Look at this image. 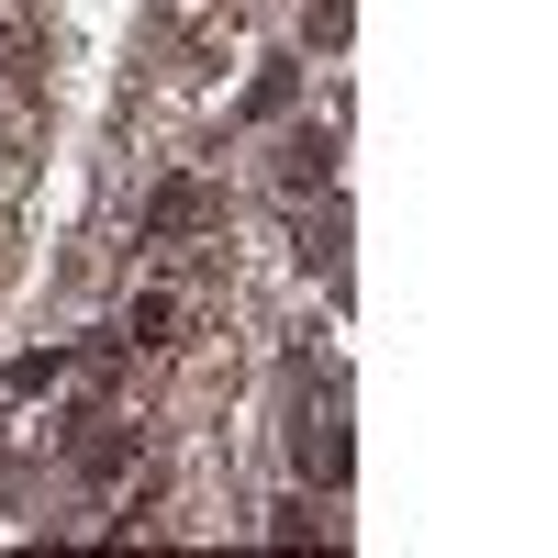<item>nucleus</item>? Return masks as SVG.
<instances>
[{
	"instance_id": "obj_1",
	"label": "nucleus",
	"mask_w": 558,
	"mask_h": 558,
	"mask_svg": "<svg viewBox=\"0 0 558 558\" xmlns=\"http://www.w3.org/2000/svg\"><path fill=\"white\" fill-rule=\"evenodd\" d=\"M291 470H302V481H324V492L347 481V436H336V413H313V402L291 413Z\"/></svg>"
},
{
	"instance_id": "obj_2",
	"label": "nucleus",
	"mask_w": 558,
	"mask_h": 558,
	"mask_svg": "<svg viewBox=\"0 0 558 558\" xmlns=\"http://www.w3.org/2000/svg\"><path fill=\"white\" fill-rule=\"evenodd\" d=\"M191 223H223V202L202 191V179H168V191L146 202V235H191Z\"/></svg>"
},
{
	"instance_id": "obj_3",
	"label": "nucleus",
	"mask_w": 558,
	"mask_h": 558,
	"mask_svg": "<svg viewBox=\"0 0 558 558\" xmlns=\"http://www.w3.org/2000/svg\"><path fill=\"white\" fill-rule=\"evenodd\" d=\"M279 179H291V191H324V179H336V134H291Z\"/></svg>"
},
{
	"instance_id": "obj_4",
	"label": "nucleus",
	"mask_w": 558,
	"mask_h": 558,
	"mask_svg": "<svg viewBox=\"0 0 558 558\" xmlns=\"http://www.w3.org/2000/svg\"><path fill=\"white\" fill-rule=\"evenodd\" d=\"M168 324H179V302H168V291H146V302L123 313V347H168Z\"/></svg>"
},
{
	"instance_id": "obj_5",
	"label": "nucleus",
	"mask_w": 558,
	"mask_h": 558,
	"mask_svg": "<svg viewBox=\"0 0 558 558\" xmlns=\"http://www.w3.org/2000/svg\"><path fill=\"white\" fill-rule=\"evenodd\" d=\"M123 458H134V436H112V425H89V436H78V470H89V481H112Z\"/></svg>"
}]
</instances>
